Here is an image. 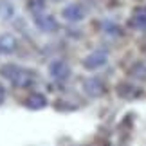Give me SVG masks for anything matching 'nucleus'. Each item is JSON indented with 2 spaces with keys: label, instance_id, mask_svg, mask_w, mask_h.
I'll list each match as a JSON object with an SVG mask.
<instances>
[{
  "label": "nucleus",
  "instance_id": "obj_13",
  "mask_svg": "<svg viewBox=\"0 0 146 146\" xmlns=\"http://www.w3.org/2000/svg\"><path fill=\"white\" fill-rule=\"evenodd\" d=\"M27 9L33 15H38L45 9V0H27Z\"/></svg>",
  "mask_w": 146,
  "mask_h": 146
},
{
  "label": "nucleus",
  "instance_id": "obj_4",
  "mask_svg": "<svg viewBox=\"0 0 146 146\" xmlns=\"http://www.w3.org/2000/svg\"><path fill=\"white\" fill-rule=\"evenodd\" d=\"M35 81H36L35 72L29 70V69H24V67H20V70L16 72V76H15L9 83H13V85L18 87V88H27V87L35 85Z\"/></svg>",
  "mask_w": 146,
  "mask_h": 146
},
{
  "label": "nucleus",
  "instance_id": "obj_15",
  "mask_svg": "<svg viewBox=\"0 0 146 146\" xmlns=\"http://www.w3.org/2000/svg\"><path fill=\"white\" fill-rule=\"evenodd\" d=\"M13 16V7L9 4H2V18H11Z\"/></svg>",
  "mask_w": 146,
  "mask_h": 146
},
{
  "label": "nucleus",
  "instance_id": "obj_6",
  "mask_svg": "<svg viewBox=\"0 0 146 146\" xmlns=\"http://www.w3.org/2000/svg\"><path fill=\"white\" fill-rule=\"evenodd\" d=\"M61 16L67 22H81L85 18V7L81 4H69L61 11Z\"/></svg>",
  "mask_w": 146,
  "mask_h": 146
},
{
  "label": "nucleus",
  "instance_id": "obj_12",
  "mask_svg": "<svg viewBox=\"0 0 146 146\" xmlns=\"http://www.w3.org/2000/svg\"><path fill=\"white\" fill-rule=\"evenodd\" d=\"M130 74L133 78H137V80H146V63L144 61H139V63H135L130 69Z\"/></svg>",
  "mask_w": 146,
  "mask_h": 146
},
{
  "label": "nucleus",
  "instance_id": "obj_9",
  "mask_svg": "<svg viewBox=\"0 0 146 146\" xmlns=\"http://www.w3.org/2000/svg\"><path fill=\"white\" fill-rule=\"evenodd\" d=\"M25 106L31 108V110H42V108L47 106V98L43 96V94H40V92H35L25 99Z\"/></svg>",
  "mask_w": 146,
  "mask_h": 146
},
{
  "label": "nucleus",
  "instance_id": "obj_3",
  "mask_svg": "<svg viewBox=\"0 0 146 146\" xmlns=\"http://www.w3.org/2000/svg\"><path fill=\"white\" fill-rule=\"evenodd\" d=\"M35 24H36L38 29L43 31V33H56L58 27H60L58 20H56L52 15H43V13L35 15Z\"/></svg>",
  "mask_w": 146,
  "mask_h": 146
},
{
  "label": "nucleus",
  "instance_id": "obj_10",
  "mask_svg": "<svg viewBox=\"0 0 146 146\" xmlns=\"http://www.w3.org/2000/svg\"><path fill=\"white\" fill-rule=\"evenodd\" d=\"M16 45H18V42H16V38L13 35H2L0 36V50L5 54H11L16 50Z\"/></svg>",
  "mask_w": 146,
  "mask_h": 146
},
{
  "label": "nucleus",
  "instance_id": "obj_2",
  "mask_svg": "<svg viewBox=\"0 0 146 146\" xmlns=\"http://www.w3.org/2000/svg\"><path fill=\"white\" fill-rule=\"evenodd\" d=\"M106 61H108V56H106L105 50H94V52H90L88 56H85L83 67H85L87 70H98V69L106 65Z\"/></svg>",
  "mask_w": 146,
  "mask_h": 146
},
{
  "label": "nucleus",
  "instance_id": "obj_16",
  "mask_svg": "<svg viewBox=\"0 0 146 146\" xmlns=\"http://www.w3.org/2000/svg\"><path fill=\"white\" fill-rule=\"evenodd\" d=\"M4 99H5V88H4V85H0V105L4 103Z\"/></svg>",
  "mask_w": 146,
  "mask_h": 146
},
{
  "label": "nucleus",
  "instance_id": "obj_11",
  "mask_svg": "<svg viewBox=\"0 0 146 146\" xmlns=\"http://www.w3.org/2000/svg\"><path fill=\"white\" fill-rule=\"evenodd\" d=\"M18 70H20L18 65H15V63H5L2 69H0V74H2V78H5L7 81H11V80L16 76V72H18Z\"/></svg>",
  "mask_w": 146,
  "mask_h": 146
},
{
  "label": "nucleus",
  "instance_id": "obj_1",
  "mask_svg": "<svg viewBox=\"0 0 146 146\" xmlns=\"http://www.w3.org/2000/svg\"><path fill=\"white\" fill-rule=\"evenodd\" d=\"M49 74L56 81H67L70 78V67L63 60H54L49 63Z\"/></svg>",
  "mask_w": 146,
  "mask_h": 146
},
{
  "label": "nucleus",
  "instance_id": "obj_5",
  "mask_svg": "<svg viewBox=\"0 0 146 146\" xmlns=\"http://www.w3.org/2000/svg\"><path fill=\"white\" fill-rule=\"evenodd\" d=\"M83 90L90 98H101L106 92V87L99 78H88V80H85V83H83Z\"/></svg>",
  "mask_w": 146,
  "mask_h": 146
},
{
  "label": "nucleus",
  "instance_id": "obj_7",
  "mask_svg": "<svg viewBox=\"0 0 146 146\" xmlns=\"http://www.w3.org/2000/svg\"><path fill=\"white\" fill-rule=\"evenodd\" d=\"M117 94L123 99H135V98L143 96V90L139 87L132 85V83H119L117 85Z\"/></svg>",
  "mask_w": 146,
  "mask_h": 146
},
{
  "label": "nucleus",
  "instance_id": "obj_8",
  "mask_svg": "<svg viewBox=\"0 0 146 146\" xmlns=\"http://www.w3.org/2000/svg\"><path fill=\"white\" fill-rule=\"evenodd\" d=\"M130 24L135 29H146V5H139V7L133 9Z\"/></svg>",
  "mask_w": 146,
  "mask_h": 146
},
{
  "label": "nucleus",
  "instance_id": "obj_14",
  "mask_svg": "<svg viewBox=\"0 0 146 146\" xmlns=\"http://www.w3.org/2000/svg\"><path fill=\"white\" fill-rule=\"evenodd\" d=\"M105 33L106 35H121V27L112 24V22H106L105 24Z\"/></svg>",
  "mask_w": 146,
  "mask_h": 146
}]
</instances>
